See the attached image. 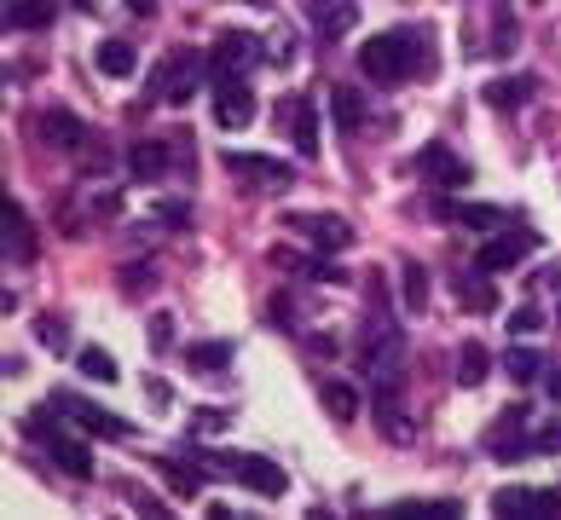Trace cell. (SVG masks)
Masks as SVG:
<instances>
[{"mask_svg":"<svg viewBox=\"0 0 561 520\" xmlns=\"http://www.w3.org/2000/svg\"><path fill=\"white\" fill-rule=\"evenodd\" d=\"M359 70L382 88H400V81H417V76H434V41L405 24V30H382L377 41L359 47Z\"/></svg>","mask_w":561,"mask_h":520,"instance_id":"cell-1","label":"cell"},{"mask_svg":"<svg viewBox=\"0 0 561 520\" xmlns=\"http://www.w3.org/2000/svg\"><path fill=\"white\" fill-rule=\"evenodd\" d=\"M359 365L382 388H393L405 377V336H400V324H393V312H370L359 324Z\"/></svg>","mask_w":561,"mask_h":520,"instance_id":"cell-2","label":"cell"},{"mask_svg":"<svg viewBox=\"0 0 561 520\" xmlns=\"http://www.w3.org/2000/svg\"><path fill=\"white\" fill-rule=\"evenodd\" d=\"M463 47H469V58H510L515 53V18H510V7H474Z\"/></svg>","mask_w":561,"mask_h":520,"instance_id":"cell-3","label":"cell"},{"mask_svg":"<svg viewBox=\"0 0 561 520\" xmlns=\"http://www.w3.org/2000/svg\"><path fill=\"white\" fill-rule=\"evenodd\" d=\"M24 428L35 434L41 446H47V457H53V463L65 469V474H76V481H88V474H93V457H88V446H81L76 434H65V428L53 434L47 423H24Z\"/></svg>","mask_w":561,"mask_h":520,"instance_id":"cell-4","label":"cell"},{"mask_svg":"<svg viewBox=\"0 0 561 520\" xmlns=\"http://www.w3.org/2000/svg\"><path fill=\"white\" fill-rule=\"evenodd\" d=\"M215 122L220 128H249L255 122V93L243 76H215Z\"/></svg>","mask_w":561,"mask_h":520,"instance_id":"cell-5","label":"cell"},{"mask_svg":"<svg viewBox=\"0 0 561 520\" xmlns=\"http://www.w3.org/2000/svg\"><path fill=\"white\" fill-rule=\"evenodd\" d=\"M226 469H232V481H243L249 492H261V497H284V492H289V474L273 463V457H255V451H249V457H232Z\"/></svg>","mask_w":561,"mask_h":520,"instance_id":"cell-6","label":"cell"},{"mask_svg":"<svg viewBox=\"0 0 561 520\" xmlns=\"http://www.w3.org/2000/svg\"><path fill=\"white\" fill-rule=\"evenodd\" d=\"M197 76H203V58L192 47H180L169 65H162V81H157V99H169V104H185L197 93Z\"/></svg>","mask_w":561,"mask_h":520,"instance_id":"cell-7","label":"cell"},{"mask_svg":"<svg viewBox=\"0 0 561 520\" xmlns=\"http://www.w3.org/2000/svg\"><path fill=\"white\" fill-rule=\"evenodd\" d=\"M538 249V232H497V238H486V249H481V273H510V266H522L527 255Z\"/></svg>","mask_w":561,"mask_h":520,"instance_id":"cell-8","label":"cell"},{"mask_svg":"<svg viewBox=\"0 0 561 520\" xmlns=\"http://www.w3.org/2000/svg\"><path fill=\"white\" fill-rule=\"evenodd\" d=\"M255 58H261L255 35L226 30V35L215 41V53H209V70H215V76H249V65H255Z\"/></svg>","mask_w":561,"mask_h":520,"instance_id":"cell-9","label":"cell"},{"mask_svg":"<svg viewBox=\"0 0 561 520\" xmlns=\"http://www.w3.org/2000/svg\"><path fill=\"white\" fill-rule=\"evenodd\" d=\"M278 128L296 139L301 157H319V116H313V104H307V99H284L278 104Z\"/></svg>","mask_w":561,"mask_h":520,"instance_id":"cell-10","label":"cell"},{"mask_svg":"<svg viewBox=\"0 0 561 520\" xmlns=\"http://www.w3.org/2000/svg\"><path fill=\"white\" fill-rule=\"evenodd\" d=\"M226 169L243 185H255V192H284L289 185V162H273V157H226Z\"/></svg>","mask_w":561,"mask_h":520,"instance_id":"cell-11","label":"cell"},{"mask_svg":"<svg viewBox=\"0 0 561 520\" xmlns=\"http://www.w3.org/2000/svg\"><path fill=\"white\" fill-rule=\"evenodd\" d=\"M53 411H58V416H70V423H76V428H88V434H128V423H122V416L99 411V405H88V400H76V393H58Z\"/></svg>","mask_w":561,"mask_h":520,"instance_id":"cell-12","label":"cell"},{"mask_svg":"<svg viewBox=\"0 0 561 520\" xmlns=\"http://www.w3.org/2000/svg\"><path fill=\"white\" fill-rule=\"evenodd\" d=\"M492 509H497V515H522V520H545V515H556V492L510 486V492H497V497H492Z\"/></svg>","mask_w":561,"mask_h":520,"instance_id":"cell-13","label":"cell"},{"mask_svg":"<svg viewBox=\"0 0 561 520\" xmlns=\"http://www.w3.org/2000/svg\"><path fill=\"white\" fill-rule=\"evenodd\" d=\"M307 18H313V30L324 41H342L353 24H359V0H313L307 7Z\"/></svg>","mask_w":561,"mask_h":520,"instance_id":"cell-14","label":"cell"},{"mask_svg":"<svg viewBox=\"0 0 561 520\" xmlns=\"http://www.w3.org/2000/svg\"><path fill=\"white\" fill-rule=\"evenodd\" d=\"M377 428L388 434L393 446H411V440H417V428H411V416L400 411V393H393V388L377 400Z\"/></svg>","mask_w":561,"mask_h":520,"instance_id":"cell-15","label":"cell"},{"mask_svg":"<svg viewBox=\"0 0 561 520\" xmlns=\"http://www.w3.org/2000/svg\"><path fill=\"white\" fill-rule=\"evenodd\" d=\"M0 215H7V220H0V243H7V261H30V255H35V243H30L24 208H18V203H7Z\"/></svg>","mask_w":561,"mask_h":520,"instance_id":"cell-16","label":"cell"},{"mask_svg":"<svg viewBox=\"0 0 561 520\" xmlns=\"http://www.w3.org/2000/svg\"><path fill=\"white\" fill-rule=\"evenodd\" d=\"M417 162H423V174H428L434 185H463V180H469V169L446 151V145H428V151H423Z\"/></svg>","mask_w":561,"mask_h":520,"instance_id":"cell-17","label":"cell"},{"mask_svg":"<svg viewBox=\"0 0 561 520\" xmlns=\"http://www.w3.org/2000/svg\"><path fill=\"white\" fill-rule=\"evenodd\" d=\"M41 139H47V145H65V151H76V145H88V128H81L76 116H65V111H47V116H41Z\"/></svg>","mask_w":561,"mask_h":520,"instance_id":"cell-18","label":"cell"},{"mask_svg":"<svg viewBox=\"0 0 561 520\" xmlns=\"http://www.w3.org/2000/svg\"><path fill=\"white\" fill-rule=\"evenodd\" d=\"M53 0H7V30H47Z\"/></svg>","mask_w":561,"mask_h":520,"instance_id":"cell-19","label":"cell"},{"mask_svg":"<svg viewBox=\"0 0 561 520\" xmlns=\"http://www.w3.org/2000/svg\"><path fill=\"white\" fill-rule=\"evenodd\" d=\"M296 226H301V232H313L324 249H342V243H353L347 220H330V215H296Z\"/></svg>","mask_w":561,"mask_h":520,"instance_id":"cell-20","label":"cell"},{"mask_svg":"<svg viewBox=\"0 0 561 520\" xmlns=\"http://www.w3.org/2000/svg\"><path fill=\"white\" fill-rule=\"evenodd\" d=\"M76 365H81V377H88V382H116V359L105 347H81Z\"/></svg>","mask_w":561,"mask_h":520,"instance_id":"cell-21","label":"cell"},{"mask_svg":"<svg viewBox=\"0 0 561 520\" xmlns=\"http://www.w3.org/2000/svg\"><path fill=\"white\" fill-rule=\"evenodd\" d=\"M99 70L105 76H134V47L128 41H99Z\"/></svg>","mask_w":561,"mask_h":520,"instance_id":"cell-22","label":"cell"},{"mask_svg":"<svg viewBox=\"0 0 561 520\" xmlns=\"http://www.w3.org/2000/svg\"><path fill=\"white\" fill-rule=\"evenodd\" d=\"M457 296H463L469 312H492V307H497L492 284H486V278H469V273H457Z\"/></svg>","mask_w":561,"mask_h":520,"instance_id":"cell-23","label":"cell"},{"mask_svg":"<svg viewBox=\"0 0 561 520\" xmlns=\"http://www.w3.org/2000/svg\"><path fill=\"white\" fill-rule=\"evenodd\" d=\"M128 162H134L139 180H162V169H169V151H162V145H134Z\"/></svg>","mask_w":561,"mask_h":520,"instance_id":"cell-24","label":"cell"},{"mask_svg":"<svg viewBox=\"0 0 561 520\" xmlns=\"http://www.w3.org/2000/svg\"><path fill=\"white\" fill-rule=\"evenodd\" d=\"M353 400H359V393H353L347 382H324V411L336 416V423H347V416L359 411V405H353Z\"/></svg>","mask_w":561,"mask_h":520,"instance_id":"cell-25","label":"cell"},{"mask_svg":"<svg viewBox=\"0 0 561 520\" xmlns=\"http://www.w3.org/2000/svg\"><path fill=\"white\" fill-rule=\"evenodd\" d=\"M486 347H463V359H457V382L463 388H474V382H486Z\"/></svg>","mask_w":561,"mask_h":520,"instance_id":"cell-26","label":"cell"},{"mask_svg":"<svg viewBox=\"0 0 561 520\" xmlns=\"http://www.w3.org/2000/svg\"><path fill=\"white\" fill-rule=\"evenodd\" d=\"M185 359H192V370H226V365H232V347H226V342H209V347H192Z\"/></svg>","mask_w":561,"mask_h":520,"instance_id":"cell-27","label":"cell"},{"mask_svg":"<svg viewBox=\"0 0 561 520\" xmlns=\"http://www.w3.org/2000/svg\"><path fill=\"white\" fill-rule=\"evenodd\" d=\"M405 307H411V312L428 307V273H423L417 261H405Z\"/></svg>","mask_w":561,"mask_h":520,"instance_id":"cell-28","label":"cell"},{"mask_svg":"<svg viewBox=\"0 0 561 520\" xmlns=\"http://www.w3.org/2000/svg\"><path fill=\"white\" fill-rule=\"evenodd\" d=\"M510 377H515V382H538V377H545V359H538L533 347H515V353H510Z\"/></svg>","mask_w":561,"mask_h":520,"instance_id":"cell-29","label":"cell"},{"mask_svg":"<svg viewBox=\"0 0 561 520\" xmlns=\"http://www.w3.org/2000/svg\"><path fill=\"white\" fill-rule=\"evenodd\" d=\"M336 122H342V128H359V122H365V99H359V88H336Z\"/></svg>","mask_w":561,"mask_h":520,"instance_id":"cell-30","label":"cell"},{"mask_svg":"<svg viewBox=\"0 0 561 520\" xmlns=\"http://www.w3.org/2000/svg\"><path fill=\"white\" fill-rule=\"evenodd\" d=\"M393 520H423V515H440V520H451V515H463L457 504H393L388 509Z\"/></svg>","mask_w":561,"mask_h":520,"instance_id":"cell-31","label":"cell"},{"mask_svg":"<svg viewBox=\"0 0 561 520\" xmlns=\"http://www.w3.org/2000/svg\"><path fill=\"white\" fill-rule=\"evenodd\" d=\"M533 93V81L522 76V81H492V88H486V99L492 104H515V99H527Z\"/></svg>","mask_w":561,"mask_h":520,"instance_id":"cell-32","label":"cell"},{"mask_svg":"<svg viewBox=\"0 0 561 520\" xmlns=\"http://www.w3.org/2000/svg\"><path fill=\"white\" fill-rule=\"evenodd\" d=\"M457 220H463V226H481V232H492V226L504 220V208H486V203H474V208H457Z\"/></svg>","mask_w":561,"mask_h":520,"instance_id":"cell-33","label":"cell"},{"mask_svg":"<svg viewBox=\"0 0 561 520\" xmlns=\"http://www.w3.org/2000/svg\"><path fill=\"white\" fill-rule=\"evenodd\" d=\"M510 330H515V342H522V336H538V330H545V312L522 307V312H515V319H510Z\"/></svg>","mask_w":561,"mask_h":520,"instance_id":"cell-34","label":"cell"},{"mask_svg":"<svg viewBox=\"0 0 561 520\" xmlns=\"http://www.w3.org/2000/svg\"><path fill=\"white\" fill-rule=\"evenodd\" d=\"M533 451H561V423H545L533 434Z\"/></svg>","mask_w":561,"mask_h":520,"instance_id":"cell-35","label":"cell"},{"mask_svg":"<svg viewBox=\"0 0 561 520\" xmlns=\"http://www.w3.org/2000/svg\"><path fill=\"white\" fill-rule=\"evenodd\" d=\"M35 336H41V342H65L70 330H65V319H41V324H35Z\"/></svg>","mask_w":561,"mask_h":520,"instance_id":"cell-36","label":"cell"},{"mask_svg":"<svg viewBox=\"0 0 561 520\" xmlns=\"http://www.w3.org/2000/svg\"><path fill=\"white\" fill-rule=\"evenodd\" d=\"M545 393H550V400L561 405V370H545Z\"/></svg>","mask_w":561,"mask_h":520,"instance_id":"cell-37","label":"cell"},{"mask_svg":"<svg viewBox=\"0 0 561 520\" xmlns=\"http://www.w3.org/2000/svg\"><path fill=\"white\" fill-rule=\"evenodd\" d=\"M122 7H128V12H139V18H145V12H157V0H122Z\"/></svg>","mask_w":561,"mask_h":520,"instance_id":"cell-38","label":"cell"},{"mask_svg":"<svg viewBox=\"0 0 561 520\" xmlns=\"http://www.w3.org/2000/svg\"><path fill=\"white\" fill-rule=\"evenodd\" d=\"M76 7H93V0H76Z\"/></svg>","mask_w":561,"mask_h":520,"instance_id":"cell-39","label":"cell"},{"mask_svg":"<svg viewBox=\"0 0 561 520\" xmlns=\"http://www.w3.org/2000/svg\"><path fill=\"white\" fill-rule=\"evenodd\" d=\"M243 7H261V0H243Z\"/></svg>","mask_w":561,"mask_h":520,"instance_id":"cell-40","label":"cell"}]
</instances>
